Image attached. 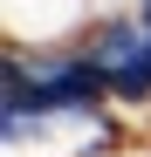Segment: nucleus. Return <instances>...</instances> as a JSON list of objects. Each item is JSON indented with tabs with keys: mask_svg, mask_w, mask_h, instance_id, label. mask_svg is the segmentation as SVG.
<instances>
[{
	"mask_svg": "<svg viewBox=\"0 0 151 157\" xmlns=\"http://www.w3.org/2000/svg\"><path fill=\"white\" fill-rule=\"evenodd\" d=\"M76 48L103 68L117 109L144 130V123H151V28H144V14H137V7H103V14L83 28Z\"/></svg>",
	"mask_w": 151,
	"mask_h": 157,
	"instance_id": "f257e3e1",
	"label": "nucleus"
},
{
	"mask_svg": "<svg viewBox=\"0 0 151 157\" xmlns=\"http://www.w3.org/2000/svg\"><path fill=\"white\" fill-rule=\"evenodd\" d=\"M96 14H103V0H0V41L62 48V41H83Z\"/></svg>",
	"mask_w": 151,
	"mask_h": 157,
	"instance_id": "f03ea898",
	"label": "nucleus"
}]
</instances>
